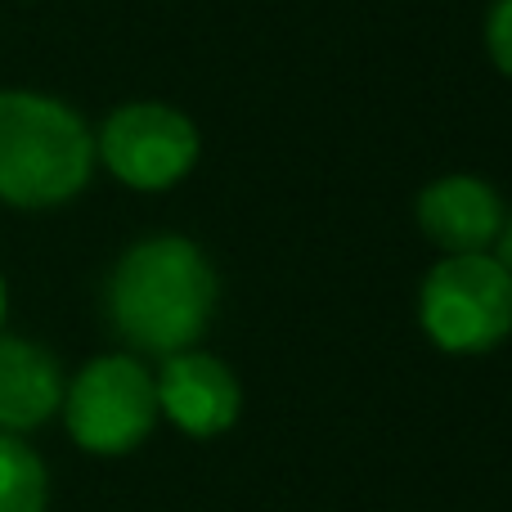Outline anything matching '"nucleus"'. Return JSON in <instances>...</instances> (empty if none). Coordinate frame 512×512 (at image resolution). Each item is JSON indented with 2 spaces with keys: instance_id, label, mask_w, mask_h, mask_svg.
I'll return each instance as SVG.
<instances>
[{
  "instance_id": "obj_1",
  "label": "nucleus",
  "mask_w": 512,
  "mask_h": 512,
  "mask_svg": "<svg viewBox=\"0 0 512 512\" xmlns=\"http://www.w3.org/2000/svg\"><path fill=\"white\" fill-rule=\"evenodd\" d=\"M108 324L144 355H176L203 337L216 310V270L194 239L158 234L117 256L108 274Z\"/></svg>"
},
{
  "instance_id": "obj_2",
  "label": "nucleus",
  "mask_w": 512,
  "mask_h": 512,
  "mask_svg": "<svg viewBox=\"0 0 512 512\" xmlns=\"http://www.w3.org/2000/svg\"><path fill=\"white\" fill-rule=\"evenodd\" d=\"M95 135L77 108L36 90H0V203L63 207L95 176Z\"/></svg>"
},
{
  "instance_id": "obj_3",
  "label": "nucleus",
  "mask_w": 512,
  "mask_h": 512,
  "mask_svg": "<svg viewBox=\"0 0 512 512\" xmlns=\"http://www.w3.org/2000/svg\"><path fill=\"white\" fill-rule=\"evenodd\" d=\"M418 324L450 355L495 351L512 333V274L490 252L445 256L423 279Z\"/></svg>"
},
{
  "instance_id": "obj_4",
  "label": "nucleus",
  "mask_w": 512,
  "mask_h": 512,
  "mask_svg": "<svg viewBox=\"0 0 512 512\" xmlns=\"http://www.w3.org/2000/svg\"><path fill=\"white\" fill-rule=\"evenodd\" d=\"M63 423L90 454H131L158 427V387L135 355H99L63 387Z\"/></svg>"
},
{
  "instance_id": "obj_5",
  "label": "nucleus",
  "mask_w": 512,
  "mask_h": 512,
  "mask_svg": "<svg viewBox=\"0 0 512 512\" xmlns=\"http://www.w3.org/2000/svg\"><path fill=\"white\" fill-rule=\"evenodd\" d=\"M203 135L171 104H122L104 117L95 158L122 185L140 194H162L198 167Z\"/></svg>"
},
{
  "instance_id": "obj_6",
  "label": "nucleus",
  "mask_w": 512,
  "mask_h": 512,
  "mask_svg": "<svg viewBox=\"0 0 512 512\" xmlns=\"http://www.w3.org/2000/svg\"><path fill=\"white\" fill-rule=\"evenodd\" d=\"M153 387H158V414L194 441L225 436L243 414V387L234 378V369L216 355L194 351V346L162 355Z\"/></svg>"
},
{
  "instance_id": "obj_7",
  "label": "nucleus",
  "mask_w": 512,
  "mask_h": 512,
  "mask_svg": "<svg viewBox=\"0 0 512 512\" xmlns=\"http://www.w3.org/2000/svg\"><path fill=\"white\" fill-rule=\"evenodd\" d=\"M418 230L445 256L486 252L504 230V203L481 176H441L414 203Z\"/></svg>"
},
{
  "instance_id": "obj_8",
  "label": "nucleus",
  "mask_w": 512,
  "mask_h": 512,
  "mask_svg": "<svg viewBox=\"0 0 512 512\" xmlns=\"http://www.w3.org/2000/svg\"><path fill=\"white\" fill-rule=\"evenodd\" d=\"M63 369L45 346L0 333V432L23 436L63 409Z\"/></svg>"
},
{
  "instance_id": "obj_9",
  "label": "nucleus",
  "mask_w": 512,
  "mask_h": 512,
  "mask_svg": "<svg viewBox=\"0 0 512 512\" xmlns=\"http://www.w3.org/2000/svg\"><path fill=\"white\" fill-rule=\"evenodd\" d=\"M50 477L45 463L23 436L0 432V512H45Z\"/></svg>"
},
{
  "instance_id": "obj_10",
  "label": "nucleus",
  "mask_w": 512,
  "mask_h": 512,
  "mask_svg": "<svg viewBox=\"0 0 512 512\" xmlns=\"http://www.w3.org/2000/svg\"><path fill=\"white\" fill-rule=\"evenodd\" d=\"M486 50L495 59V68L512 77V0H495L486 18Z\"/></svg>"
},
{
  "instance_id": "obj_11",
  "label": "nucleus",
  "mask_w": 512,
  "mask_h": 512,
  "mask_svg": "<svg viewBox=\"0 0 512 512\" xmlns=\"http://www.w3.org/2000/svg\"><path fill=\"white\" fill-rule=\"evenodd\" d=\"M495 256H499V265L512 274V216H504V230H499V239H495Z\"/></svg>"
},
{
  "instance_id": "obj_12",
  "label": "nucleus",
  "mask_w": 512,
  "mask_h": 512,
  "mask_svg": "<svg viewBox=\"0 0 512 512\" xmlns=\"http://www.w3.org/2000/svg\"><path fill=\"white\" fill-rule=\"evenodd\" d=\"M5 315H9V292H5V274H0V328H5Z\"/></svg>"
}]
</instances>
